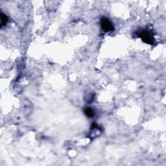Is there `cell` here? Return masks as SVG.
<instances>
[{
	"mask_svg": "<svg viewBox=\"0 0 166 166\" xmlns=\"http://www.w3.org/2000/svg\"><path fill=\"white\" fill-rule=\"evenodd\" d=\"M139 36L144 42L150 45L154 44V37L149 31H145V30L142 31L141 32H140Z\"/></svg>",
	"mask_w": 166,
	"mask_h": 166,
	"instance_id": "cell-1",
	"label": "cell"
},
{
	"mask_svg": "<svg viewBox=\"0 0 166 166\" xmlns=\"http://www.w3.org/2000/svg\"><path fill=\"white\" fill-rule=\"evenodd\" d=\"M101 28L105 32H111L114 29L112 23L108 18L103 17L101 19Z\"/></svg>",
	"mask_w": 166,
	"mask_h": 166,
	"instance_id": "cell-2",
	"label": "cell"
},
{
	"mask_svg": "<svg viewBox=\"0 0 166 166\" xmlns=\"http://www.w3.org/2000/svg\"><path fill=\"white\" fill-rule=\"evenodd\" d=\"M85 114H86V116L88 118H93L95 115V112L93 110V108H91L90 107H86L85 108Z\"/></svg>",
	"mask_w": 166,
	"mask_h": 166,
	"instance_id": "cell-3",
	"label": "cell"
},
{
	"mask_svg": "<svg viewBox=\"0 0 166 166\" xmlns=\"http://www.w3.org/2000/svg\"><path fill=\"white\" fill-rule=\"evenodd\" d=\"M8 22V18L6 15H5L3 12L1 13V27H3L5 26Z\"/></svg>",
	"mask_w": 166,
	"mask_h": 166,
	"instance_id": "cell-4",
	"label": "cell"
}]
</instances>
